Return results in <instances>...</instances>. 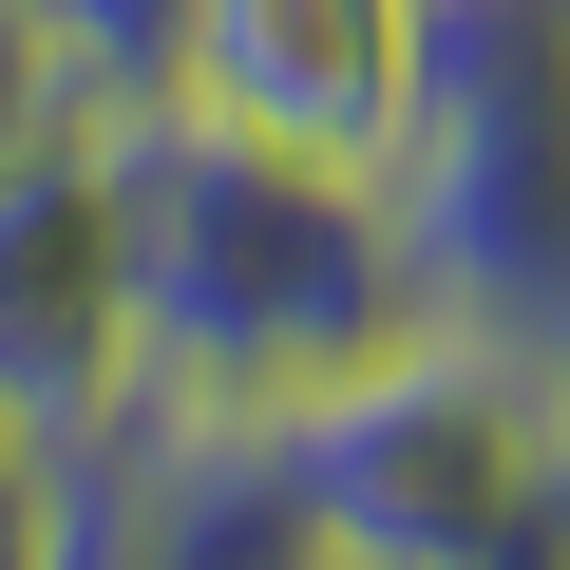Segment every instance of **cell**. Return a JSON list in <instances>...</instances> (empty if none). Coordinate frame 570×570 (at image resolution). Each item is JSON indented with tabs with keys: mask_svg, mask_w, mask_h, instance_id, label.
Here are the masks:
<instances>
[{
	"mask_svg": "<svg viewBox=\"0 0 570 570\" xmlns=\"http://www.w3.org/2000/svg\"><path fill=\"white\" fill-rule=\"evenodd\" d=\"M134 400V266H115V171L96 134L0 171V419L96 438Z\"/></svg>",
	"mask_w": 570,
	"mask_h": 570,
	"instance_id": "obj_5",
	"label": "cell"
},
{
	"mask_svg": "<svg viewBox=\"0 0 570 570\" xmlns=\"http://www.w3.org/2000/svg\"><path fill=\"white\" fill-rule=\"evenodd\" d=\"M381 190L419 247V324H475L532 362L570 343V0H438Z\"/></svg>",
	"mask_w": 570,
	"mask_h": 570,
	"instance_id": "obj_2",
	"label": "cell"
},
{
	"mask_svg": "<svg viewBox=\"0 0 570 570\" xmlns=\"http://www.w3.org/2000/svg\"><path fill=\"white\" fill-rule=\"evenodd\" d=\"M285 475H305L324 570H475L551 475H570V381L475 324H400L324 400H285Z\"/></svg>",
	"mask_w": 570,
	"mask_h": 570,
	"instance_id": "obj_3",
	"label": "cell"
},
{
	"mask_svg": "<svg viewBox=\"0 0 570 570\" xmlns=\"http://www.w3.org/2000/svg\"><path fill=\"white\" fill-rule=\"evenodd\" d=\"M551 381H570V343H551Z\"/></svg>",
	"mask_w": 570,
	"mask_h": 570,
	"instance_id": "obj_8",
	"label": "cell"
},
{
	"mask_svg": "<svg viewBox=\"0 0 570 570\" xmlns=\"http://www.w3.org/2000/svg\"><path fill=\"white\" fill-rule=\"evenodd\" d=\"M77 551V456L39 419H0V570H58Z\"/></svg>",
	"mask_w": 570,
	"mask_h": 570,
	"instance_id": "obj_7",
	"label": "cell"
},
{
	"mask_svg": "<svg viewBox=\"0 0 570 570\" xmlns=\"http://www.w3.org/2000/svg\"><path fill=\"white\" fill-rule=\"evenodd\" d=\"M96 115H115L96 39L58 20V0H0V171H39V153H77Z\"/></svg>",
	"mask_w": 570,
	"mask_h": 570,
	"instance_id": "obj_6",
	"label": "cell"
},
{
	"mask_svg": "<svg viewBox=\"0 0 570 570\" xmlns=\"http://www.w3.org/2000/svg\"><path fill=\"white\" fill-rule=\"evenodd\" d=\"M419 20L438 0H171V77L190 115L266 134V153H324V171H381L400 115H419Z\"/></svg>",
	"mask_w": 570,
	"mask_h": 570,
	"instance_id": "obj_4",
	"label": "cell"
},
{
	"mask_svg": "<svg viewBox=\"0 0 570 570\" xmlns=\"http://www.w3.org/2000/svg\"><path fill=\"white\" fill-rule=\"evenodd\" d=\"M96 171H115V266H134V381H171V400L285 419L419 324V247H400L381 171L266 153L190 96H115Z\"/></svg>",
	"mask_w": 570,
	"mask_h": 570,
	"instance_id": "obj_1",
	"label": "cell"
}]
</instances>
